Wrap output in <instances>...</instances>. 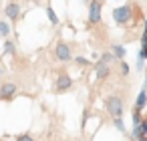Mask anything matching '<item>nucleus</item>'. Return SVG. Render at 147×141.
Returning a JSON list of instances; mask_svg holds the SVG:
<instances>
[{
	"label": "nucleus",
	"instance_id": "1",
	"mask_svg": "<svg viewBox=\"0 0 147 141\" xmlns=\"http://www.w3.org/2000/svg\"><path fill=\"white\" fill-rule=\"evenodd\" d=\"M133 12H135V6L133 4H123V6L113 8V20H115V24L127 26L133 20Z\"/></svg>",
	"mask_w": 147,
	"mask_h": 141
},
{
	"label": "nucleus",
	"instance_id": "2",
	"mask_svg": "<svg viewBox=\"0 0 147 141\" xmlns=\"http://www.w3.org/2000/svg\"><path fill=\"white\" fill-rule=\"evenodd\" d=\"M105 109L111 117H123V101L119 95H107L105 97Z\"/></svg>",
	"mask_w": 147,
	"mask_h": 141
},
{
	"label": "nucleus",
	"instance_id": "3",
	"mask_svg": "<svg viewBox=\"0 0 147 141\" xmlns=\"http://www.w3.org/2000/svg\"><path fill=\"white\" fill-rule=\"evenodd\" d=\"M103 0H89V24H99L103 14Z\"/></svg>",
	"mask_w": 147,
	"mask_h": 141
},
{
	"label": "nucleus",
	"instance_id": "4",
	"mask_svg": "<svg viewBox=\"0 0 147 141\" xmlns=\"http://www.w3.org/2000/svg\"><path fill=\"white\" fill-rule=\"evenodd\" d=\"M55 59L61 61V63H69L73 59V53H71V45L67 40H59L57 47H55Z\"/></svg>",
	"mask_w": 147,
	"mask_h": 141
},
{
	"label": "nucleus",
	"instance_id": "5",
	"mask_svg": "<svg viewBox=\"0 0 147 141\" xmlns=\"http://www.w3.org/2000/svg\"><path fill=\"white\" fill-rule=\"evenodd\" d=\"M16 93H18V85L16 83H12V81L0 83V99L2 101H12Z\"/></svg>",
	"mask_w": 147,
	"mask_h": 141
},
{
	"label": "nucleus",
	"instance_id": "6",
	"mask_svg": "<svg viewBox=\"0 0 147 141\" xmlns=\"http://www.w3.org/2000/svg\"><path fill=\"white\" fill-rule=\"evenodd\" d=\"M71 89H73V79H71V75L61 73V75L57 77V81H55V93H67V91H71Z\"/></svg>",
	"mask_w": 147,
	"mask_h": 141
},
{
	"label": "nucleus",
	"instance_id": "7",
	"mask_svg": "<svg viewBox=\"0 0 147 141\" xmlns=\"http://www.w3.org/2000/svg\"><path fill=\"white\" fill-rule=\"evenodd\" d=\"M20 4L18 2H8L6 6H4V14H6V18H10L12 22H16L18 20V16H20Z\"/></svg>",
	"mask_w": 147,
	"mask_h": 141
},
{
	"label": "nucleus",
	"instance_id": "8",
	"mask_svg": "<svg viewBox=\"0 0 147 141\" xmlns=\"http://www.w3.org/2000/svg\"><path fill=\"white\" fill-rule=\"evenodd\" d=\"M95 75H97V81H107L109 75H111V67L97 61V63H95Z\"/></svg>",
	"mask_w": 147,
	"mask_h": 141
},
{
	"label": "nucleus",
	"instance_id": "9",
	"mask_svg": "<svg viewBox=\"0 0 147 141\" xmlns=\"http://www.w3.org/2000/svg\"><path fill=\"white\" fill-rule=\"evenodd\" d=\"M111 55L115 57V61H123L127 55V49L123 45H111Z\"/></svg>",
	"mask_w": 147,
	"mask_h": 141
},
{
	"label": "nucleus",
	"instance_id": "10",
	"mask_svg": "<svg viewBox=\"0 0 147 141\" xmlns=\"http://www.w3.org/2000/svg\"><path fill=\"white\" fill-rule=\"evenodd\" d=\"M145 133H147V123H145V121H141L139 125H135V127H133L131 137H143Z\"/></svg>",
	"mask_w": 147,
	"mask_h": 141
},
{
	"label": "nucleus",
	"instance_id": "11",
	"mask_svg": "<svg viewBox=\"0 0 147 141\" xmlns=\"http://www.w3.org/2000/svg\"><path fill=\"white\" fill-rule=\"evenodd\" d=\"M145 101H147V95H145V89L137 95V101H135V109L137 111H143L145 109Z\"/></svg>",
	"mask_w": 147,
	"mask_h": 141
},
{
	"label": "nucleus",
	"instance_id": "12",
	"mask_svg": "<svg viewBox=\"0 0 147 141\" xmlns=\"http://www.w3.org/2000/svg\"><path fill=\"white\" fill-rule=\"evenodd\" d=\"M99 63H105V65H113V63H117L115 61V57L111 55V51H105L101 57H99Z\"/></svg>",
	"mask_w": 147,
	"mask_h": 141
},
{
	"label": "nucleus",
	"instance_id": "13",
	"mask_svg": "<svg viewBox=\"0 0 147 141\" xmlns=\"http://www.w3.org/2000/svg\"><path fill=\"white\" fill-rule=\"evenodd\" d=\"M0 36H2V38H8L10 36V24L4 22V20H0Z\"/></svg>",
	"mask_w": 147,
	"mask_h": 141
},
{
	"label": "nucleus",
	"instance_id": "14",
	"mask_svg": "<svg viewBox=\"0 0 147 141\" xmlns=\"http://www.w3.org/2000/svg\"><path fill=\"white\" fill-rule=\"evenodd\" d=\"M47 16H49V20H51V24H59V18H57V12L51 8V6H47Z\"/></svg>",
	"mask_w": 147,
	"mask_h": 141
},
{
	"label": "nucleus",
	"instance_id": "15",
	"mask_svg": "<svg viewBox=\"0 0 147 141\" xmlns=\"http://www.w3.org/2000/svg\"><path fill=\"white\" fill-rule=\"evenodd\" d=\"M117 63H119L117 67H119V73H121V77H127V75H129V71H131V69H129V65H127L125 61H117Z\"/></svg>",
	"mask_w": 147,
	"mask_h": 141
},
{
	"label": "nucleus",
	"instance_id": "16",
	"mask_svg": "<svg viewBox=\"0 0 147 141\" xmlns=\"http://www.w3.org/2000/svg\"><path fill=\"white\" fill-rule=\"evenodd\" d=\"M14 49H16V45H14L12 40H6V45H4V55H14V53H16Z\"/></svg>",
	"mask_w": 147,
	"mask_h": 141
},
{
	"label": "nucleus",
	"instance_id": "17",
	"mask_svg": "<svg viewBox=\"0 0 147 141\" xmlns=\"http://www.w3.org/2000/svg\"><path fill=\"white\" fill-rule=\"evenodd\" d=\"M113 125H115L121 133H127V129H125V125H123V119H121V117H113Z\"/></svg>",
	"mask_w": 147,
	"mask_h": 141
},
{
	"label": "nucleus",
	"instance_id": "18",
	"mask_svg": "<svg viewBox=\"0 0 147 141\" xmlns=\"http://www.w3.org/2000/svg\"><path fill=\"white\" fill-rule=\"evenodd\" d=\"M75 63H77L79 67H89V65H91V61H89L87 57H75Z\"/></svg>",
	"mask_w": 147,
	"mask_h": 141
},
{
	"label": "nucleus",
	"instance_id": "19",
	"mask_svg": "<svg viewBox=\"0 0 147 141\" xmlns=\"http://www.w3.org/2000/svg\"><path fill=\"white\" fill-rule=\"evenodd\" d=\"M16 141H34L30 133H22V135H16Z\"/></svg>",
	"mask_w": 147,
	"mask_h": 141
},
{
	"label": "nucleus",
	"instance_id": "20",
	"mask_svg": "<svg viewBox=\"0 0 147 141\" xmlns=\"http://www.w3.org/2000/svg\"><path fill=\"white\" fill-rule=\"evenodd\" d=\"M141 121H143V119H141V111H137V109H135V111H133V123H135V125H139Z\"/></svg>",
	"mask_w": 147,
	"mask_h": 141
},
{
	"label": "nucleus",
	"instance_id": "21",
	"mask_svg": "<svg viewBox=\"0 0 147 141\" xmlns=\"http://www.w3.org/2000/svg\"><path fill=\"white\" fill-rule=\"evenodd\" d=\"M145 57H147V47H141V51H139V61H145Z\"/></svg>",
	"mask_w": 147,
	"mask_h": 141
},
{
	"label": "nucleus",
	"instance_id": "22",
	"mask_svg": "<svg viewBox=\"0 0 147 141\" xmlns=\"http://www.w3.org/2000/svg\"><path fill=\"white\" fill-rule=\"evenodd\" d=\"M4 71H6V69H4V65H0V75H2Z\"/></svg>",
	"mask_w": 147,
	"mask_h": 141
},
{
	"label": "nucleus",
	"instance_id": "23",
	"mask_svg": "<svg viewBox=\"0 0 147 141\" xmlns=\"http://www.w3.org/2000/svg\"><path fill=\"white\" fill-rule=\"evenodd\" d=\"M85 2H87V4H89V0H85Z\"/></svg>",
	"mask_w": 147,
	"mask_h": 141
}]
</instances>
